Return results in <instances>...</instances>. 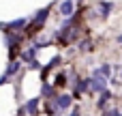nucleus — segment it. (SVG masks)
<instances>
[{"mask_svg": "<svg viewBox=\"0 0 122 116\" xmlns=\"http://www.w3.org/2000/svg\"><path fill=\"white\" fill-rule=\"evenodd\" d=\"M17 69H19V62H11V65H9V69L4 71V75L0 77V86L4 84V80H9V77H11L13 73H17Z\"/></svg>", "mask_w": 122, "mask_h": 116, "instance_id": "nucleus-1", "label": "nucleus"}, {"mask_svg": "<svg viewBox=\"0 0 122 116\" xmlns=\"http://www.w3.org/2000/svg\"><path fill=\"white\" fill-rule=\"evenodd\" d=\"M69 105H71V97L69 95H62V97L56 99V110H66Z\"/></svg>", "mask_w": 122, "mask_h": 116, "instance_id": "nucleus-2", "label": "nucleus"}, {"mask_svg": "<svg viewBox=\"0 0 122 116\" xmlns=\"http://www.w3.org/2000/svg\"><path fill=\"white\" fill-rule=\"evenodd\" d=\"M73 9H75V2H73V0H64V2L60 4V13H62V15H71Z\"/></svg>", "mask_w": 122, "mask_h": 116, "instance_id": "nucleus-3", "label": "nucleus"}, {"mask_svg": "<svg viewBox=\"0 0 122 116\" xmlns=\"http://www.w3.org/2000/svg\"><path fill=\"white\" fill-rule=\"evenodd\" d=\"M26 26V19L21 17V19H13V22H9V24H2V28H9V30H17V28H24Z\"/></svg>", "mask_w": 122, "mask_h": 116, "instance_id": "nucleus-4", "label": "nucleus"}, {"mask_svg": "<svg viewBox=\"0 0 122 116\" xmlns=\"http://www.w3.org/2000/svg\"><path fill=\"white\" fill-rule=\"evenodd\" d=\"M47 15H49V6H47V9H43V11H39V13H36V17H34V24H36V26H41V24H43V22H45V19H47Z\"/></svg>", "mask_w": 122, "mask_h": 116, "instance_id": "nucleus-5", "label": "nucleus"}, {"mask_svg": "<svg viewBox=\"0 0 122 116\" xmlns=\"http://www.w3.org/2000/svg\"><path fill=\"white\" fill-rule=\"evenodd\" d=\"M36 108H39V99H30V101L26 103V112H30V114H34Z\"/></svg>", "mask_w": 122, "mask_h": 116, "instance_id": "nucleus-6", "label": "nucleus"}, {"mask_svg": "<svg viewBox=\"0 0 122 116\" xmlns=\"http://www.w3.org/2000/svg\"><path fill=\"white\" fill-rule=\"evenodd\" d=\"M99 9H101V15H103V17H107V15L112 13V2H101V6H99Z\"/></svg>", "mask_w": 122, "mask_h": 116, "instance_id": "nucleus-7", "label": "nucleus"}, {"mask_svg": "<svg viewBox=\"0 0 122 116\" xmlns=\"http://www.w3.org/2000/svg\"><path fill=\"white\" fill-rule=\"evenodd\" d=\"M107 99H112V93H109V90L105 88V90H101V101H99V105H101V108H105Z\"/></svg>", "mask_w": 122, "mask_h": 116, "instance_id": "nucleus-8", "label": "nucleus"}, {"mask_svg": "<svg viewBox=\"0 0 122 116\" xmlns=\"http://www.w3.org/2000/svg\"><path fill=\"white\" fill-rule=\"evenodd\" d=\"M99 73H101L103 77H109V75H112V67H109V65H103V67L99 69Z\"/></svg>", "mask_w": 122, "mask_h": 116, "instance_id": "nucleus-9", "label": "nucleus"}, {"mask_svg": "<svg viewBox=\"0 0 122 116\" xmlns=\"http://www.w3.org/2000/svg\"><path fill=\"white\" fill-rule=\"evenodd\" d=\"M41 93H43V95H51V86H43Z\"/></svg>", "mask_w": 122, "mask_h": 116, "instance_id": "nucleus-10", "label": "nucleus"}, {"mask_svg": "<svg viewBox=\"0 0 122 116\" xmlns=\"http://www.w3.org/2000/svg\"><path fill=\"white\" fill-rule=\"evenodd\" d=\"M69 116H79V112H77V110H75V112H73V114H69Z\"/></svg>", "mask_w": 122, "mask_h": 116, "instance_id": "nucleus-11", "label": "nucleus"}, {"mask_svg": "<svg viewBox=\"0 0 122 116\" xmlns=\"http://www.w3.org/2000/svg\"><path fill=\"white\" fill-rule=\"evenodd\" d=\"M118 41H120V43H122V34H120V37H118Z\"/></svg>", "mask_w": 122, "mask_h": 116, "instance_id": "nucleus-12", "label": "nucleus"}]
</instances>
